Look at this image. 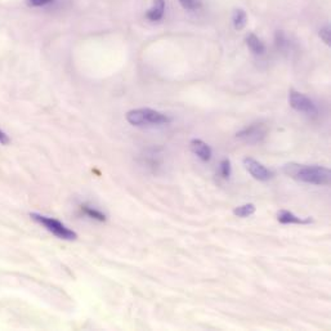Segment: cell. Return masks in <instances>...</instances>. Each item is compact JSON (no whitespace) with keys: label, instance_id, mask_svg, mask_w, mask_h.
I'll list each match as a JSON object with an SVG mask.
<instances>
[{"label":"cell","instance_id":"15","mask_svg":"<svg viewBox=\"0 0 331 331\" xmlns=\"http://www.w3.org/2000/svg\"><path fill=\"white\" fill-rule=\"evenodd\" d=\"M181 6L187 11H196L201 7V2L200 0H179Z\"/></svg>","mask_w":331,"mask_h":331},{"label":"cell","instance_id":"7","mask_svg":"<svg viewBox=\"0 0 331 331\" xmlns=\"http://www.w3.org/2000/svg\"><path fill=\"white\" fill-rule=\"evenodd\" d=\"M190 148L196 156L202 161H210L211 159V148L208 143H205L201 139H192L190 142Z\"/></svg>","mask_w":331,"mask_h":331},{"label":"cell","instance_id":"12","mask_svg":"<svg viewBox=\"0 0 331 331\" xmlns=\"http://www.w3.org/2000/svg\"><path fill=\"white\" fill-rule=\"evenodd\" d=\"M82 211L87 215V217L92 218V219H96L98 222H106V215L100 211L98 209L93 208V206H89V205H82Z\"/></svg>","mask_w":331,"mask_h":331},{"label":"cell","instance_id":"10","mask_svg":"<svg viewBox=\"0 0 331 331\" xmlns=\"http://www.w3.org/2000/svg\"><path fill=\"white\" fill-rule=\"evenodd\" d=\"M246 46L249 47V49L253 52L254 55H263L265 51L264 44L254 34H249L246 37Z\"/></svg>","mask_w":331,"mask_h":331},{"label":"cell","instance_id":"16","mask_svg":"<svg viewBox=\"0 0 331 331\" xmlns=\"http://www.w3.org/2000/svg\"><path fill=\"white\" fill-rule=\"evenodd\" d=\"M319 38L322 39V42L325 43V44H327V46H330V42H331V34H330V28H323L319 30Z\"/></svg>","mask_w":331,"mask_h":331},{"label":"cell","instance_id":"4","mask_svg":"<svg viewBox=\"0 0 331 331\" xmlns=\"http://www.w3.org/2000/svg\"><path fill=\"white\" fill-rule=\"evenodd\" d=\"M267 133L268 130L264 124H251L249 127L237 132L236 138L238 141L244 142V143H247V145H258V143L264 141Z\"/></svg>","mask_w":331,"mask_h":331},{"label":"cell","instance_id":"17","mask_svg":"<svg viewBox=\"0 0 331 331\" xmlns=\"http://www.w3.org/2000/svg\"><path fill=\"white\" fill-rule=\"evenodd\" d=\"M51 2H53V0H29V3L34 7L46 6V4H49Z\"/></svg>","mask_w":331,"mask_h":331},{"label":"cell","instance_id":"8","mask_svg":"<svg viewBox=\"0 0 331 331\" xmlns=\"http://www.w3.org/2000/svg\"><path fill=\"white\" fill-rule=\"evenodd\" d=\"M277 220L281 224H309L313 220L310 218L296 217L294 213L289 210H280L277 213Z\"/></svg>","mask_w":331,"mask_h":331},{"label":"cell","instance_id":"18","mask_svg":"<svg viewBox=\"0 0 331 331\" xmlns=\"http://www.w3.org/2000/svg\"><path fill=\"white\" fill-rule=\"evenodd\" d=\"M10 142H11V139H10V137H8V134H7L4 130L0 129V143L6 146V145H8Z\"/></svg>","mask_w":331,"mask_h":331},{"label":"cell","instance_id":"1","mask_svg":"<svg viewBox=\"0 0 331 331\" xmlns=\"http://www.w3.org/2000/svg\"><path fill=\"white\" fill-rule=\"evenodd\" d=\"M282 172L287 177L303 183L316 184V186H328L331 182L330 169L319 165H301L296 163L286 164Z\"/></svg>","mask_w":331,"mask_h":331},{"label":"cell","instance_id":"11","mask_svg":"<svg viewBox=\"0 0 331 331\" xmlns=\"http://www.w3.org/2000/svg\"><path fill=\"white\" fill-rule=\"evenodd\" d=\"M232 22H233V28H235L236 30H244L247 24V16L246 13H245V11L235 10V12L232 15Z\"/></svg>","mask_w":331,"mask_h":331},{"label":"cell","instance_id":"14","mask_svg":"<svg viewBox=\"0 0 331 331\" xmlns=\"http://www.w3.org/2000/svg\"><path fill=\"white\" fill-rule=\"evenodd\" d=\"M219 172H220V175H222L224 179H228V178L231 177L232 168H231V161H229L228 159H224L220 161Z\"/></svg>","mask_w":331,"mask_h":331},{"label":"cell","instance_id":"2","mask_svg":"<svg viewBox=\"0 0 331 331\" xmlns=\"http://www.w3.org/2000/svg\"><path fill=\"white\" fill-rule=\"evenodd\" d=\"M127 121L133 127H154L170 123V118L163 112L152 109L130 110L127 114Z\"/></svg>","mask_w":331,"mask_h":331},{"label":"cell","instance_id":"5","mask_svg":"<svg viewBox=\"0 0 331 331\" xmlns=\"http://www.w3.org/2000/svg\"><path fill=\"white\" fill-rule=\"evenodd\" d=\"M289 103L292 109L298 112H303V114L307 115H316L318 112L313 101L308 98L307 96H304L303 93H300V92L290 91Z\"/></svg>","mask_w":331,"mask_h":331},{"label":"cell","instance_id":"6","mask_svg":"<svg viewBox=\"0 0 331 331\" xmlns=\"http://www.w3.org/2000/svg\"><path fill=\"white\" fill-rule=\"evenodd\" d=\"M244 165L247 172L250 173V175H251L254 179H256V181L267 182L269 181L271 178H273V172L269 170L268 168H265L262 163H259L258 160L253 159V157H245Z\"/></svg>","mask_w":331,"mask_h":331},{"label":"cell","instance_id":"9","mask_svg":"<svg viewBox=\"0 0 331 331\" xmlns=\"http://www.w3.org/2000/svg\"><path fill=\"white\" fill-rule=\"evenodd\" d=\"M164 11H165L164 0H154V7L148 10V12L146 13V17L150 21H159V20L163 19Z\"/></svg>","mask_w":331,"mask_h":331},{"label":"cell","instance_id":"3","mask_svg":"<svg viewBox=\"0 0 331 331\" xmlns=\"http://www.w3.org/2000/svg\"><path fill=\"white\" fill-rule=\"evenodd\" d=\"M30 217L34 222L40 224L42 227H44L47 231L51 232L52 235H55L56 237L61 238V240L73 241L76 240V237H78V233H76L75 231H73V229H70L69 227H67L66 224H64L61 220L38 213H31Z\"/></svg>","mask_w":331,"mask_h":331},{"label":"cell","instance_id":"13","mask_svg":"<svg viewBox=\"0 0 331 331\" xmlns=\"http://www.w3.org/2000/svg\"><path fill=\"white\" fill-rule=\"evenodd\" d=\"M254 213H255V205L254 204H244L233 209V214L236 217L240 218H247L250 215H253Z\"/></svg>","mask_w":331,"mask_h":331}]
</instances>
